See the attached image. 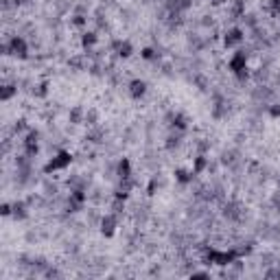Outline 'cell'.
<instances>
[{
    "label": "cell",
    "instance_id": "obj_22",
    "mask_svg": "<svg viewBox=\"0 0 280 280\" xmlns=\"http://www.w3.org/2000/svg\"><path fill=\"white\" fill-rule=\"evenodd\" d=\"M103 138H105V131L101 127H97V125L90 127V131L86 134V140H90V142H101Z\"/></svg>",
    "mask_w": 280,
    "mask_h": 280
},
{
    "label": "cell",
    "instance_id": "obj_9",
    "mask_svg": "<svg viewBox=\"0 0 280 280\" xmlns=\"http://www.w3.org/2000/svg\"><path fill=\"white\" fill-rule=\"evenodd\" d=\"M147 81L145 79H131L129 81V86H127V90H129V97L134 99V101H140L142 97L147 94Z\"/></svg>",
    "mask_w": 280,
    "mask_h": 280
},
{
    "label": "cell",
    "instance_id": "obj_28",
    "mask_svg": "<svg viewBox=\"0 0 280 280\" xmlns=\"http://www.w3.org/2000/svg\"><path fill=\"white\" fill-rule=\"evenodd\" d=\"M31 127L26 125V118H18L15 120V125H13V134L18 136V134H22V131H29Z\"/></svg>",
    "mask_w": 280,
    "mask_h": 280
},
{
    "label": "cell",
    "instance_id": "obj_19",
    "mask_svg": "<svg viewBox=\"0 0 280 280\" xmlns=\"http://www.w3.org/2000/svg\"><path fill=\"white\" fill-rule=\"evenodd\" d=\"M224 215L228 217V219H232V221H241V217H243L239 204H234V202L224 204Z\"/></svg>",
    "mask_w": 280,
    "mask_h": 280
},
{
    "label": "cell",
    "instance_id": "obj_24",
    "mask_svg": "<svg viewBox=\"0 0 280 280\" xmlns=\"http://www.w3.org/2000/svg\"><path fill=\"white\" fill-rule=\"evenodd\" d=\"M125 202H127V199H120V197H114L112 199V206H110V208H112V213L114 215H123V210H125Z\"/></svg>",
    "mask_w": 280,
    "mask_h": 280
},
{
    "label": "cell",
    "instance_id": "obj_27",
    "mask_svg": "<svg viewBox=\"0 0 280 280\" xmlns=\"http://www.w3.org/2000/svg\"><path fill=\"white\" fill-rule=\"evenodd\" d=\"M99 120V112L97 110H86V125L88 127H94Z\"/></svg>",
    "mask_w": 280,
    "mask_h": 280
},
{
    "label": "cell",
    "instance_id": "obj_8",
    "mask_svg": "<svg viewBox=\"0 0 280 280\" xmlns=\"http://www.w3.org/2000/svg\"><path fill=\"white\" fill-rule=\"evenodd\" d=\"M112 51L120 57V59H129V57L134 55V46H131L129 40H114L112 42Z\"/></svg>",
    "mask_w": 280,
    "mask_h": 280
},
{
    "label": "cell",
    "instance_id": "obj_26",
    "mask_svg": "<svg viewBox=\"0 0 280 280\" xmlns=\"http://www.w3.org/2000/svg\"><path fill=\"white\" fill-rule=\"evenodd\" d=\"M46 94H49V81H42L40 86H35V90H33V97H38V99H44Z\"/></svg>",
    "mask_w": 280,
    "mask_h": 280
},
{
    "label": "cell",
    "instance_id": "obj_2",
    "mask_svg": "<svg viewBox=\"0 0 280 280\" xmlns=\"http://www.w3.org/2000/svg\"><path fill=\"white\" fill-rule=\"evenodd\" d=\"M239 252L236 247H230V250H217V247H210L204 254V263L206 265H219V267H230L234 261H239Z\"/></svg>",
    "mask_w": 280,
    "mask_h": 280
},
{
    "label": "cell",
    "instance_id": "obj_32",
    "mask_svg": "<svg viewBox=\"0 0 280 280\" xmlns=\"http://www.w3.org/2000/svg\"><path fill=\"white\" fill-rule=\"evenodd\" d=\"M11 213H13V204L4 202L2 206H0V215H2V217H11Z\"/></svg>",
    "mask_w": 280,
    "mask_h": 280
},
{
    "label": "cell",
    "instance_id": "obj_15",
    "mask_svg": "<svg viewBox=\"0 0 280 280\" xmlns=\"http://www.w3.org/2000/svg\"><path fill=\"white\" fill-rule=\"evenodd\" d=\"M208 167H210V160L206 158V153H197V156L193 158V171H195V175H202L204 171H208Z\"/></svg>",
    "mask_w": 280,
    "mask_h": 280
},
{
    "label": "cell",
    "instance_id": "obj_13",
    "mask_svg": "<svg viewBox=\"0 0 280 280\" xmlns=\"http://www.w3.org/2000/svg\"><path fill=\"white\" fill-rule=\"evenodd\" d=\"M29 210H31L29 202L18 199V202H13V213H11V217H13L15 221H24V219H29Z\"/></svg>",
    "mask_w": 280,
    "mask_h": 280
},
{
    "label": "cell",
    "instance_id": "obj_36",
    "mask_svg": "<svg viewBox=\"0 0 280 280\" xmlns=\"http://www.w3.org/2000/svg\"><path fill=\"white\" fill-rule=\"evenodd\" d=\"M276 206H278V210H280V197L276 199Z\"/></svg>",
    "mask_w": 280,
    "mask_h": 280
},
{
    "label": "cell",
    "instance_id": "obj_30",
    "mask_svg": "<svg viewBox=\"0 0 280 280\" xmlns=\"http://www.w3.org/2000/svg\"><path fill=\"white\" fill-rule=\"evenodd\" d=\"M267 114L272 116V118H280V101L278 103H269L267 105Z\"/></svg>",
    "mask_w": 280,
    "mask_h": 280
},
{
    "label": "cell",
    "instance_id": "obj_25",
    "mask_svg": "<svg viewBox=\"0 0 280 280\" xmlns=\"http://www.w3.org/2000/svg\"><path fill=\"white\" fill-rule=\"evenodd\" d=\"M70 24H75V26H79V29H83V26H88V15H83V13H72Z\"/></svg>",
    "mask_w": 280,
    "mask_h": 280
},
{
    "label": "cell",
    "instance_id": "obj_29",
    "mask_svg": "<svg viewBox=\"0 0 280 280\" xmlns=\"http://www.w3.org/2000/svg\"><path fill=\"white\" fill-rule=\"evenodd\" d=\"M158 188H160V179H158V175H153L149 179V186H147V195H156Z\"/></svg>",
    "mask_w": 280,
    "mask_h": 280
},
{
    "label": "cell",
    "instance_id": "obj_33",
    "mask_svg": "<svg viewBox=\"0 0 280 280\" xmlns=\"http://www.w3.org/2000/svg\"><path fill=\"white\" fill-rule=\"evenodd\" d=\"M55 193H57V186H55V184L46 182V184H44V195H55Z\"/></svg>",
    "mask_w": 280,
    "mask_h": 280
},
{
    "label": "cell",
    "instance_id": "obj_7",
    "mask_svg": "<svg viewBox=\"0 0 280 280\" xmlns=\"http://www.w3.org/2000/svg\"><path fill=\"white\" fill-rule=\"evenodd\" d=\"M243 40H245V31H243L241 26H230V29L224 33V46L225 49H236V46L243 44Z\"/></svg>",
    "mask_w": 280,
    "mask_h": 280
},
{
    "label": "cell",
    "instance_id": "obj_11",
    "mask_svg": "<svg viewBox=\"0 0 280 280\" xmlns=\"http://www.w3.org/2000/svg\"><path fill=\"white\" fill-rule=\"evenodd\" d=\"M165 7H167V11L184 13L193 7V0H165Z\"/></svg>",
    "mask_w": 280,
    "mask_h": 280
},
{
    "label": "cell",
    "instance_id": "obj_35",
    "mask_svg": "<svg viewBox=\"0 0 280 280\" xmlns=\"http://www.w3.org/2000/svg\"><path fill=\"white\" fill-rule=\"evenodd\" d=\"M230 2V0H210V4H215V7H221V4Z\"/></svg>",
    "mask_w": 280,
    "mask_h": 280
},
{
    "label": "cell",
    "instance_id": "obj_5",
    "mask_svg": "<svg viewBox=\"0 0 280 280\" xmlns=\"http://www.w3.org/2000/svg\"><path fill=\"white\" fill-rule=\"evenodd\" d=\"M22 151L26 153L29 158H35L40 153V131L31 127L29 131L24 134V140H22Z\"/></svg>",
    "mask_w": 280,
    "mask_h": 280
},
{
    "label": "cell",
    "instance_id": "obj_1",
    "mask_svg": "<svg viewBox=\"0 0 280 280\" xmlns=\"http://www.w3.org/2000/svg\"><path fill=\"white\" fill-rule=\"evenodd\" d=\"M250 53L245 49H239L232 53V57L228 59V70L234 75L239 81H247L250 79Z\"/></svg>",
    "mask_w": 280,
    "mask_h": 280
},
{
    "label": "cell",
    "instance_id": "obj_20",
    "mask_svg": "<svg viewBox=\"0 0 280 280\" xmlns=\"http://www.w3.org/2000/svg\"><path fill=\"white\" fill-rule=\"evenodd\" d=\"M97 42H99V33L97 31H83L81 33V46L83 49H92V46H97Z\"/></svg>",
    "mask_w": 280,
    "mask_h": 280
},
{
    "label": "cell",
    "instance_id": "obj_6",
    "mask_svg": "<svg viewBox=\"0 0 280 280\" xmlns=\"http://www.w3.org/2000/svg\"><path fill=\"white\" fill-rule=\"evenodd\" d=\"M116 228H118V215L108 213L99 219V230H101V234L105 236V239H112V236L116 234Z\"/></svg>",
    "mask_w": 280,
    "mask_h": 280
},
{
    "label": "cell",
    "instance_id": "obj_4",
    "mask_svg": "<svg viewBox=\"0 0 280 280\" xmlns=\"http://www.w3.org/2000/svg\"><path fill=\"white\" fill-rule=\"evenodd\" d=\"M72 160H75V158H72V153H70V151L59 149V151L55 153V156H51V158H49V162L44 165V168H42V171H44V175H53V173L66 171V168L72 165Z\"/></svg>",
    "mask_w": 280,
    "mask_h": 280
},
{
    "label": "cell",
    "instance_id": "obj_17",
    "mask_svg": "<svg viewBox=\"0 0 280 280\" xmlns=\"http://www.w3.org/2000/svg\"><path fill=\"white\" fill-rule=\"evenodd\" d=\"M182 136H184V131H177V129H171V134L167 136V142H165V147L168 151H173V149H177L179 145H182Z\"/></svg>",
    "mask_w": 280,
    "mask_h": 280
},
{
    "label": "cell",
    "instance_id": "obj_34",
    "mask_svg": "<svg viewBox=\"0 0 280 280\" xmlns=\"http://www.w3.org/2000/svg\"><path fill=\"white\" fill-rule=\"evenodd\" d=\"M191 276L193 278H208V274H206V272H193Z\"/></svg>",
    "mask_w": 280,
    "mask_h": 280
},
{
    "label": "cell",
    "instance_id": "obj_16",
    "mask_svg": "<svg viewBox=\"0 0 280 280\" xmlns=\"http://www.w3.org/2000/svg\"><path fill=\"white\" fill-rule=\"evenodd\" d=\"M15 94H18V83H11V81L2 83V88H0V101H2V103L11 101Z\"/></svg>",
    "mask_w": 280,
    "mask_h": 280
},
{
    "label": "cell",
    "instance_id": "obj_21",
    "mask_svg": "<svg viewBox=\"0 0 280 280\" xmlns=\"http://www.w3.org/2000/svg\"><path fill=\"white\" fill-rule=\"evenodd\" d=\"M243 15H245V0H232L230 18L232 20H241Z\"/></svg>",
    "mask_w": 280,
    "mask_h": 280
},
{
    "label": "cell",
    "instance_id": "obj_23",
    "mask_svg": "<svg viewBox=\"0 0 280 280\" xmlns=\"http://www.w3.org/2000/svg\"><path fill=\"white\" fill-rule=\"evenodd\" d=\"M140 57L145 61H158L160 59V53H158L156 49H151V46H145V49L140 51Z\"/></svg>",
    "mask_w": 280,
    "mask_h": 280
},
{
    "label": "cell",
    "instance_id": "obj_14",
    "mask_svg": "<svg viewBox=\"0 0 280 280\" xmlns=\"http://www.w3.org/2000/svg\"><path fill=\"white\" fill-rule=\"evenodd\" d=\"M116 177H118V179L134 177V173H131V162H129V158H120V160H118V165H116Z\"/></svg>",
    "mask_w": 280,
    "mask_h": 280
},
{
    "label": "cell",
    "instance_id": "obj_18",
    "mask_svg": "<svg viewBox=\"0 0 280 280\" xmlns=\"http://www.w3.org/2000/svg\"><path fill=\"white\" fill-rule=\"evenodd\" d=\"M68 120H70L72 125H81L86 123V110L81 108V105H75V108L68 112Z\"/></svg>",
    "mask_w": 280,
    "mask_h": 280
},
{
    "label": "cell",
    "instance_id": "obj_31",
    "mask_svg": "<svg viewBox=\"0 0 280 280\" xmlns=\"http://www.w3.org/2000/svg\"><path fill=\"white\" fill-rule=\"evenodd\" d=\"M269 11H272V15H280V0H269Z\"/></svg>",
    "mask_w": 280,
    "mask_h": 280
},
{
    "label": "cell",
    "instance_id": "obj_10",
    "mask_svg": "<svg viewBox=\"0 0 280 280\" xmlns=\"http://www.w3.org/2000/svg\"><path fill=\"white\" fill-rule=\"evenodd\" d=\"M168 127H171V129H177V131H186V129H188V118H186V114H182V112L168 114Z\"/></svg>",
    "mask_w": 280,
    "mask_h": 280
},
{
    "label": "cell",
    "instance_id": "obj_3",
    "mask_svg": "<svg viewBox=\"0 0 280 280\" xmlns=\"http://www.w3.org/2000/svg\"><path fill=\"white\" fill-rule=\"evenodd\" d=\"M0 53H2V55H11L15 59H29V42L20 33H15L0 46Z\"/></svg>",
    "mask_w": 280,
    "mask_h": 280
},
{
    "label": "cell",
    "instance_id": "obj_12",
    "mask_svg": "<svg viewBox=\"0 0 280 280\" xmlns=\"http://www.w3.org/2000/svg\"><path fill=\"white\" fill-rule=\"evenodd\" d=\"M173 175H175V182L179 184H184V186H188V184H193L195 182V171L193 168H182V167H177L175 171H173Z\"/></svg>",
    "mask_w": 280,
    "mask_h": 280
}]
</instances>
